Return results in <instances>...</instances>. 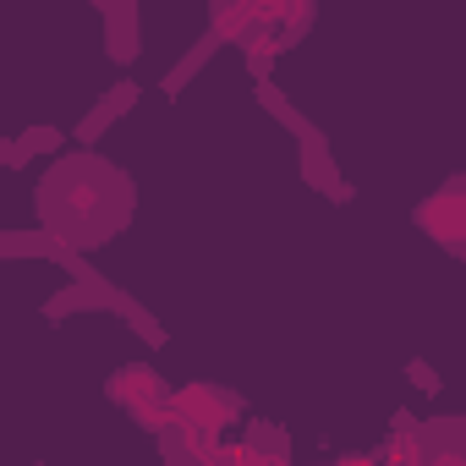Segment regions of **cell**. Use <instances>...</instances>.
Returning <instances> with one entry per match:
<instances>
[{"mask_svg":"<svg viewBox=\"0 0 466 466\" xmlns=\"http://www.w3.org/2000/svg\"><path fill=\"white\" fill-rule=\"evenodd\" d=\"M39 214L66 242L94 248L132 214V187L99 159H66L39 181Z\"/></svg>","mask_w":466,"mask_h":466,"instance_id":"obj_1","label":"cell"},{"mask_svg":"<svg viewBox=\"0 0 466 466\" xmlns=\"http://www.w3.org/2000/svg\"><path fill=\"white\" fill-rule=\"evenodd\" d=\"M417 219H422V230H433L439 242H450L455 253H466V176L450 181L439 198H428Z\"/></svg>","mask_w":466,"mask_h":466,"instance_id":"obj_2","label":"cell"}]
</instances>
